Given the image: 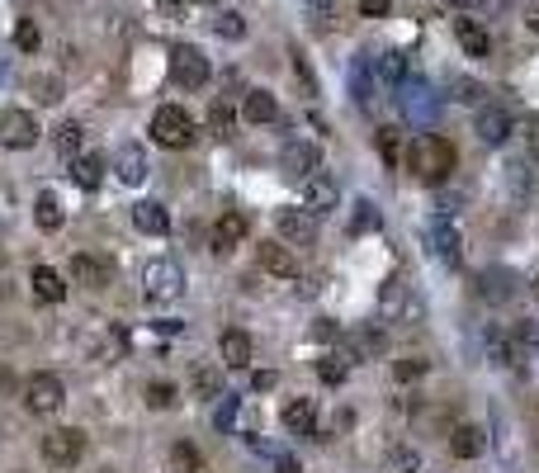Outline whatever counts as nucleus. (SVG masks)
I'll list each match as a JSON object with an SVG mask.
<instances>
[{"label":"nucleus","mask_w":539,"mask_h":473,"mask_svg":"<svg viewBox=\"0 0 539 473\" xmlns=\"http://www.w3.org/2000/svg\"><path fill=\"white\" fill-rule=\"evenodd\" d=\"M449 5H454V10H468V14H473V10L483 5V0H449Z\"/></svg>","instance_id":"4d7b16f0"},{"label":"nucleus","mask_w":539,"mask_h":473,"mask_svg":"<svg viewBox=\"0 0 539 473\" xmlns=\"http://www.w3.org/2000/svg\"><path fill=\"white\" fill-rule=\"evenodd\" d=\"M392 374H398L402 383H411V379H421V374H426V360H402L398 369H392Z\"/></svg>","instance_id":"a18cd8bd"},{"label":"nucleus","mask_w":539,"mask_h":473,"mask_svg":"<svg viewBox=\"0 0 539 473\" xmlns=\"http://www.w3.org/2000/svg\"><path fill=\"white\" fill-rule=\"evenodd\" d=\"M99 473H118V468H99Z\"/></svg>","instance_id":"052dcab7"},{"label":"nucleus","mask_w":539,"mask_h":473,"mask_svg":"<svg viewBox=\"0 0 539 473\" xmlns=\"http://www.w3.org/2000/svg\"><path fill=\"white\" fill-rule=\"evenodd\" d=\"M241 118H246V123H275V118H279V99L270 95V90H246Z\"/></svg>","instance_id":"dca6fc26"},{"label":"nucleus","mask_w":539,"mask_h":473,"mask_svg":"<svg viewBox=\"0 0 539 473\" xmlns=\"http://www.w3.org/2000/svg\"><path fill=\"white\" fill-rule=\"evenodd\" d=\"M142 289H147L152 303H171V298L184 294V270H180L171 256L147 260V270H142Z\"/></svg>","instance_id":"f03ea898"},{"label":"nucleus","mask_w":539,"mask_h":473,"mask_svg":"<svg viewBox=\"0 0 539 473\" xmlns=\"http://www.w3.org/2000/svg\"><path fill=\"white\" fill-rule=\"evenodd\" d=\"M525 142H530V156L539 161V114L530 118V128H525Z\"/></svg>","instance_id":"09e8293b"},{"label":"nucleus","mask_w":539,"mask_h":473,"mask_svg":"<svg viewBox=\"0 0 539 473\" xmlns=\"http://www.w3.org/2000/svg\"><path fill=\"white\" fill-rule=\"evenodd\" d=\"M33 294H38V303H61L67 298V279H61L52 265H38L33 270Z\"/></svg>","instance_id":"412c9836"},{"label":"nucleus","mask_w":539,"mask_h":473,"mask_svg":"<svg viewBox=\"0 0 539 473\" xmlns=\"http://www.w3.org/2000/svg\"><path fill=\"white\" fill-rule=\"evenodd\" d=\"M14 43L24 48V52H33V48H38V24H29V19H19V29H14Z\"/></svg>","instance_id":"c03bdc74"},{"label":"nucleus","mask_w":539,"mask_h":473,"mask_svg":"<svg viewBox=\"0 0 539 473\" xmlns=\"http://www.w3.org/2000/svg\"><path fill=\"white\" fill-rule=\"evenodd\" d=\"M161 10L165 14H180V0H161Z\"/></svg>","instance_id":"13d9d810"},{"label":"nucleus","mask_w":539,"mask_h":473,"mask_svg":"<svg viewBox=\"0 0 539 473\" xmlns=\"http://www.w3.org/2000/svg\"><path fill=\"white\" fill-rule=\"evenodd\" d=\"M33 222H38L43 232H57L61 222H67V209H61V199H57L52 190H43V194L33 199Z\"/></svg>","instance_id":"aec40b11"},{"label":"nucleus","mask_w":539,"mask_h":473,"mask_svg":"<svg viewBox=\"0 0 539 473\" xmlns=\"http://www.w3.org/2000/svg\"><path fill=\"white\" fill-rule=\"evenodd\" d=\"M194 393L199 398H222V374L218 369H194Z\"/></svg>","instance_id":"2f4dec72"},{"label":"nucleus","mask_w":539,"mask_h":473,"mask_svg":"<svg viewBox=\"0 0 539 473\" xmlns=\"http://www.w3.org/2000/svg\"><path fill=\"white\" fill-rule=\"evenodd\" d=\"M521 341H530V345H539V322H525V326H521Z\"/></svg>","instance_id":"5fc2aeb1"},{"label":"nucleus","mask_w":539,"mask_h":473,"mask_svg":"<svg viewBox=\"0 0 539 473\" xmlns=\"http://www.w3.org/2000/svg\"><path fill=\"white\" fill-rule=\"evenodd\" d=\"M175 383H152L147 388V407H156V412H165V407H175Z\"/></svg>","instance_id":"72a5a7b5"},{"label":"nucleus","mask_w":539,"mask_h":473,"mask_svg":"<svg viewBox=\"0 0 539 473\" xmlns=\"http://www.w3.org/2000/svg\"><path fill=\"white\" fill-rule=\"evenodd\" d=\"M317 374H322V383H345V355L317 360Z\"/></svg>","instance_id":"c9c22d12"},{"label":"nucleus","mask_w":539,"mask_h":473,"mask_svg":"<svg viewBox=\"0 0 539 473\" xmlns=\"http://www.w3.org/2000/svg\"><path fill=\"white\" fill-rule=\"evenodd\" d=\"M171 80L184 90H203L209 86V57L190 43H175L171 48Z\"/></svg>","instance_id":"20e7f679"},{"label":"nucleus","mask_w":539,"mask_h":473,"mask_svg":"<svg viewBox=\"0 0 539 473\" xmlns=\"http://www.w3.org/2000/svg\"><path fill=\"white\" fill-rule=\"evenodd\" d=\"M213 426H218V430H232V426H237V398H232V393H222V398H218Z\"/></svg>","instance_id":"e433bc0d"},{"label":"nucleus","mask_w":539,"mask_h":473,"mask_svg":"<svg viewBox=\"0 0 539 473\" xmlns=\"http://www.w3.org/2000/svg\"><path fill=\"white\" fill-rule=\"evenodd\" d=\"M313 341H336V322L317 317V322H313Z\"/></svg>","instance_id":"de8ad7c7"},{"label":"nucleus","mask_w":539,"mask_h":473,"mask_svg":"<svg viewBox=\"0 0 539 473\" xmlns=\"http://www.w3.org/2000/svg\"><path fill=\"white\" fill-rule=\"evenodd\" d=\"M279 171L284 180H307V175H317L322 171V152L313 147V142H288V147L279 152Z\"/></svg>","instance_id":"6e6552de"},{"label":"nucleus","mask_w":539,"mask_h":473,"mask_svg":"<svg viewBox=\"0 0 539 473\" xmlns=\"http://www.w3.org/2000/svg\"><path fill=\"white\" fill-rule=\"evenodd\" d=\"M350 345H355V355L364 360V355H383V332H379V326H364V332H355V336H350Z\"/></svg>","instance_id":"c85d7f7f"},{"label":"nucleus","mask_w":539,"mask_h":473,"mask_svg":"<svg viewBox=\"0 0 539 473\" xmlns=\"http://www.w3.org/2000/svg\"><path fill=\"white\" fill-rule=\"evenodd\" d=\"M355 99H369V71L355 67Z\"/></svg>","instance_id":"8fccbe9b"},{"label":"nucleus","mask_w":539,"mask_h":473,"mask_svg":"<svg viewBox=\"0 0 539 473\" xmlns=\"http://www.w3.org/2000/svg\"><path fill=\"white\" fill-rule=\"evenodd\" d=\"M203 5H209V0H203Z\"/></svg>","instance_id":"680f3d73"},{"label":"nucleus","mask_w":539,"mask_h":473,"mask_svg":"<svg viewBox=\"0 0 539 473\" xmlns=\"http://www.w3.org/2000/svg\"><path fill=\"white\" fill-rule=\"evenodd\" d=\"M33 90H38V99H43V105H52V99L61 95V86H57V80H48V76H38Z\"/></svg>","instance_id":"49530a36"},{"label":"nucleus","mask_w":539,"mask_h":473,"mask_svg":"<svg viewBox=\"0 0 539 473\" xmlns=\"http://www.w3.org/2000/svg\"><path fill=\"white\" fill-rule=\"evenodd\" d=\"M530 294H534V303H539V275L530 279Z\"/></svg>","instance_id":"bf43d9fd"},{"label":"nucleus","mask_w":539,"mask_h":473,"mask_svg":"<svg viewBox=\"0 0 539 473\" xmlns=\"http://www.w3.org/2000/svg\"><path fill=\"white\" fill-rule=\"evenodd\" d=\"M398 99H402V114H407L411 123H421V128H426V123L435 118V95H430V86H426V80H407Z\"/></svg>","instance_id":"9b49d317"},{"label":"nucleus","mask_w":539,"mask_h":473,"mask_svg":"<svg viewBox=\"0 0 539 473\" xmlns=\"http://www.w3.org/2000/svg\"><path fill=\"white\" fill-rule=\"evenodd\" d=\"M364 14H388V0H360Z\"/></svg>","instance_id":"603ef678"},{"label":"nucleus","mask_w":539,"mask_h":473,"mask_svg":"<svg viewBox=\"0 0 539 473\" xmlns=\"http://www.w3.org/2000/svg\"><path fill=\"white\" fill-rule=\"evenodd\" d=\"M203 128H209L218 142H227V137H232V128H237V109L227 105V99H213V105H209V118H203Z\"/></svg>","instance_id":"b1692460"},{"label":"nucleus","mask_w":539,"mask_h":473,"mask_svg":"<svg viewBox=\"0 0 539 473\" xmlns=\"http://www.w3.org/2000/svg\"><path fill=\"white\" fill-rule=\"evenodd\" d=\"M67 402V388H61V379L57 374H33L29 383H24V407L29 412H38V417H48V412H57V407Z\"/></svg>","instance_id":"423d86ee"},{"label":"nucleus","mask_w":539,"mask_h":473,"mask_svg":"<svg viewBox=\"0 0 539 473\" xmlns=\"http://www.w3.org/2000/svg\"><path fill=\"white\" fill-rule=\"evenodd\" d=\"M80 455H86V436H80L76 426H57V430L43 436V459L52 468H76Z\"/></svg>","instance_id":"39448f33"},{"label":"nucleus","mask_w":539,"mask_h":473,"mask_svg":"<svg viewBox=\"0 0 539 473\" xmlns=\"http://www.w3.org/2000/svg\"><path fill=\"white\" fill-rule=\"evenodd\" d=\"M402 76H407V57L402 52H388L383 57V80H388V86H398Z\"/></svg>","instance_id":"ea45409f"},{"label":"nucleus","mask_w":539,"mask_h":473,"mask_svg":"<svg viewBox=\"0 0 539 473\" xmlns=\"http://www.w3.org/2000/svg\"><path fill=\"white\" fill-rule=\"evenodd\" d=\"M52 142H57L61 156H80V147H86V128H80V123H61V128L52 133Z\"/></svg>","instance_id":"cd10ccee"},{"label":"nucleus","mask_w":539,"mask_h":473,"mask_svg":"<svg viewBox=\"0 0 539 473\" xmlns=\"http://www.w3.org/2000/svg\"><path fill=\"white\" fill-rule=\"evenodd\" d=\"M275 473H303V464L298 459H279V468Z\"/></svg>","instance_id":"6e6d98bb"},{"label":"nucleus","mask_w":539,"mask_h":473,"mask_svg":"<svg viewBox=\"0 0 539 473\" xmlns=\"http://www.w3.org/2000/svg\"><path fill=\"white\" fill-rule=\"evenodd\" d=\"M222 364L227 369H246V364H251V336H246V332H227L222 336Z\"/></svg>","instance_id":"a878e982"},{"label":"nucleus","mask_w":539,"mask_h":473,"mask_svg":"<svg viewBox=\"0 0 539 473\" xmlns=\"http://www.w3.org/2000/svg\"><path fill=\"white\" fill-rule=\"evenodd\" d=\"M388 468L392 473H417V449H407V445L388 449Z\"/></svg>","instance_id":"4c0bfd02"},{"label":"nucleus","mask_w":539,"mask_h":473,"mask_svg":"<svg viewBox=\"0 0 539 473\" xmlns=\"http://www.w3.org/2000/svg\"><path fill=\"white\" fill-rule=\"evenodd\" d=\"M478 137L492 142V147H496V142H506L511 137V114L506 109H483L478 114Z\"/></svg>","instance_id":"5701e85b"},{"label":"nucleus","mask_w":539,"mask_h":473,"mask_svg":"<svg viewBox=\"0 0 539 473\" xmlns=\"http://www.w3.org/2000/svg\"><path fill=\"white\" fill-rule=\"evenodd\" d=\"M114 171H118V180L123 184H142V180H147V152H142V147H118V156H114Z\"/></svg>","instance_id":"f3484780"},{"label":"nucleus","mask_w":539,"mask_h":473,"mask_svg":"<svg viewBox=\"0 0 539 473\" xmlns=\"http://www.w3.org/2000/svg\"><path fill=\"white\" fill-rule=\"evenodd\" d=\"M260 265H265L270 275H279V279H294V275H298L294 251H288V246H279V241H260Z\"/></svg>","instance_id":"2eb2a0df"},{"label":"nucleus","mask_w":539,"mask_h":473,"mask_svg":"<svg viewBox=\"0 0 539 473\" xmlns=\"http://www.w3.org/2000/svg\"><path fill=\"white\" fill-rule=\"evenodd\" d=\"M246 241V213H222L218 222H213V251H232V246H241Z\"/></svg>","instance_id":"ddd939ff"},{"label":"nucleus","mask_w":539,"mask_h":473,"mask_svg":"<svg viewBox=\"0 0 539 473\" xmlns=\"http://www.w3.org/2000/svg\"><path fill=\"white\" fill-rule=\"evenodd\" d=\"M275 232L284 241H294V246H307L317 237V213L313 209H279L275 213Z\"/></svg>","instance_id":"1a4fd4ad"},{"label":"nucleus","mask_w":539,"mask_h":473,"mask_svg":"<svg viewBox=\"0 0 539 473\" xmlns=\"http://www.w3.org/2000/svg\"><path fill=\"white\" fill-rule=\"evenodd\" d=\"M152 137L161 142V147H190L194 142V118L184 114L180 105H165V109H156L152 114Z\"/></svg>","instance_id":"7ed1b4c3"},{"label":"nucleus","mask_w":539,"mask_h":473,"mask_svg":"<svg viewBox=\"0 0 539 473\" xmlns=\"http://www.w3.org/2000/svg\"><path fill=\"white\" fill-rule=\"evenodd\" d=\"M171 464H175L180 473H203V459H199V449H194V445H184V440H180V445L171 449Z\"/></svg>","instance_id":"473e14b6"},{"label":"nucleus","mask_w":539,"mask_h":473,"mask_svg":"<svg viewBox=\"0 0 539 473\" xmlns=\"http://www.w3.org/2000/svg\"><path fill=\"white\" fill-rule=\"evenodd\" d=\"M379 152L388 166H398V152H402V142H398V128H379Z\"/></svg>","instance_id":"58836bf2"},{"label":"nucleus","mask_w":539,"mask_h":473,"mask_svg":"<svg viewBox=\"0 0 539 473\" xmlns=\"http://www.w3.org/2000/svg\"><path fill=\"white\" fill-rule=\"evenodd\" d=\"M294 71H298V80H303V95H317V76H313V67H307V57L294 48Z\"/></svg>","instance_id":"a19ab883"},{"label":"nucleus","mask_w":539,"mask_h":473,"mask_svg":"<svg viewBox=\"0 0 539 473\" xmlns=\"http://www.w3.org/2000/svg\"><path fill=\"white\" fill-rule=\"evenodd\" d=\"M71 275L86 284V289H109V279H114V270L105 260H95V256H76L71 260Z\"/></svg>","instance_id":"a211bd4d"},{"label":"nucleus","mask_w":539,"mask_h":473,"mask_svg":"<svg viewBox=\"0 0 539 473\" xmlns=\"http://www.w3.org/2000/svg\"><path fill=\"white\" fill-rule=\"evenodd\" d=\"M454 33H459V48H464L468 57H487L492 38H487V29L478 24V19H454Z\"/></svg>","instance_id":"6ab92c4d"},{"label":"nucleus","mask_w":539,"mask_h":473,"mask_svg":"<svg viewBox=\"0 0 539 473\" xmlns=\"http://www.w3.org/2000/svg\"><path fill=\"white\" fill-rule=\"evenodd\" d=\"M454 99H464V105H478V99H483V86H478V80H454Z\"/></svg>","instance_id":"37998d69"},{"label":"nucleus","mask_w":539,"mask_h":473,"mask_svg":"<svg viewBox=\"0 0 539 473\" xmlns=\"http://www.w3.org/2000/svg\"><path fill=\"white\" fill-rule=\"evenodd\" d=\"M303 190H307V209H313V213H331V209H336V199H341L336 180H326V175H307Z\"/></svg>","instance_id":"4468645a"},{"label":"nucleus","mask_w":539,"mask_h":473,"mask_svg":"<svg viewBox=\"0 0 539 473\" xmlns=\"http://www.w3.org/2000/svg\"><path fill=\"white\" fill-rule=\"evenodd\" d=\"M511 289H515V279H511L506 270H487V275H483V298L502 303V298H506Z\"/></svg>","instance_id":"c756f323"},{"label":"nucleus","mask_w":539,"mask_h":473,"mask_svg":"<svg viewBox=\"0 0 539 473\" xmlns=\"http://www.w3.org/2000/svg\"><path fill=\"white\" fill-rule=\"evenodd\" d=\"M284 430H288V436H313V430H317V402L313 398L284 402Z\"/></svg>","instance_id":"f8f14e48"},{"label":"nucleus","mask_w":539,"mask_h":473,"mask_svg":"<svg viewBox=\"0 0 539 473\" xmlns=\"http://www.w3.org/2000/svg\"><path fill=\"white\" fill-rule=\"evenodd\" d=\"M459 246H464V241H459V232H454L449 218H435V222H430V251L440 256L449 270H459V265H464V251H459Z\"/></svg>","instance_id":"9d476101"},{"label":"nucleus","mask_w":539,"mask_h":473,"mask_svg":"<svg viewBox=\"0 0 539 473\" xmlns=\"http://www.w3.org/2000/svg\"><path fill=\"white\" fill-rule=\"evenodd\" d=\"M483 445H487V436L478 426H454V436H449V449L459 459H473V455H483Z\"/></svg>","instance_id":"bb28decb"},{"label":"nucleus","mask_w":539,"mask_h":473,"mask_svg":"<svg viewBox=\"0 0 539 473\" xmlns=\"http://www.w3.org/2000/svg\"><path fill=\"white\" fill-rule=\"evenodd\" d=\"M407 166H411V175H417L421 184H445L449 171H454V147L445 137H435V133H421L407 147Z\"/></svg>","instance_id":"f257e3e1"},{"label":"nucleus","mask_w":539,"mask_h":473,"mask_svg":"<svg viewBox=\"0 0 539 473\" xmlns=\"http://www.w3.org/2000/svg\"><path fill=\"white\" fill-rule=\"evenodd\" d=\"M251 388H256V393H265V388H275V374H270V369H260V374L251 379Z\"/></svg>","instance_id":"3c124183"},{"label":"nucleus","mask_w":539,"mask_h":473,"mask_svg":"<svg viewBox=\"0 0 539 473\" xmlns=\"http://www.w3.org/2000/svg\"><path fill=\"white\" fill-rule=\"evenodd\" d=\"M525 24L539 33V0H530V5H525Z\"/></svg>","instance_id":"864d4df0"},{"label":"nucleus","mask_w":539,"mask_h":473,"mask_svg":"<svg viewBox=\"0 0 539 473\" xmlns=\"http://www.w3.org/2000/svg\"><path fill=\"white\" fill-rule=\"evenodd\" d=\"M71 180L80 184V190H95V184L105 180V161H99V156H90V152L71 156Z\"/></svg>","instance_id":"393cba45"},{"label":"nucleus","mask_w":539,"mask_h":473,"mask_svg":"<svg viewBox=\"0 0 539 473\" xmlns=\"http://www.w3.org/2000/svg\"><path fill=\"white\" fill-rule=\"evenodd\" d=\"M213 33H222V38H241V33H246V24H241V14H232V10H222V14H213Z\"/></svg>","instance_id":"f704fd0d"},{"label":"nucleus","mask_w":539,"mask_h":473,"mask_svg":"<svg viewBox=\"0 0 539 473\" xmlns=\"http://www.w3.org/2000/svg\"><path fill=\"white\" fill-rule=\"evenodd\" d=\"M307 10H313V24H317V29H331V14H336V0H307Z\"/></svg>","instance_id":"79ce46f5"},{"label":"nucleus","mask_w":539,"mask_h":473,"mask_svg":"<svg viewBox=\"0 0 539 473\" xmlns=\"http://www.w3.org/2000/svg\"><path fill=\"white\" fill-rule=\"evenodd\" d=\"M379 228V209H374V203H369V199H360L355 203V213H350V232H374Z\"/></svg>","instance_id":"7c9ffc66"},{"label":"nucleus","mask_w":539,"mask_h":473,"mask_svg":"<svg viewBox=\"0 0 539 473\" xmlns=\"http://www.w3.org/2000/svg\"><path fill=\"white\" fill-rule=\"evenodd\" d=\"M0 142H5L10 152H29L38 142V118L29 109H5L0 114Z\"/></svg>","instance_id":"0eeeda50"},{"label":"nucleus","mask_w":539,"mask_h":473,"mask_svg":"<svg viewBox=\"0 0 539 473\" xmlns=\"http://www.w3.org/2000/svg\"><path fill=\"white\" fill-rule=\"evenodd\" d=\"M133 222H137L142 232H152V237H161L165 228H171L165 209H161V203H152V199H137V203H133Z\"/></svg>","instance_id":"4be33fe9"}]
</instances>
